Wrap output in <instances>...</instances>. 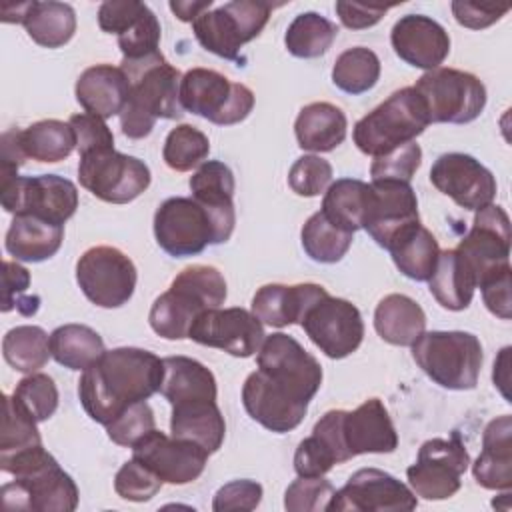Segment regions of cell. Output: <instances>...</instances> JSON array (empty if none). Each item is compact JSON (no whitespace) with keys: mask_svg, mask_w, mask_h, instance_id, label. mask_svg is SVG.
<instances>
[{"mask_svg":"<svg viewBox=\"0 0 512 512\" xmlns=\"http://www.w3.org/2000/svg\"><path fill=\"white\" fill-rule=\"evenodd\" d=\"M164 362L148 350L122 346L106 350L102 358L82 372L78 396L86 414L106 426L124 408L160 392Z\"/></svg>","mask_w":512,"mask_h":512,"instance_id":"6da1fadb","label":"cell"},{"mask_svg":"<svg viewBox=\"0 0 512 512\" xmlns=\"http://www.w3.org/2000/svg\"><path fill=\"white\" fill-rule=\"evenodd\" d=\"M120 68L130 84L128 102L120 112V128L124 136L140 140L152 132L158 118H182V74L178 68L166 62L160 50L136 60L122 58Z\"/></svg>","mask_w":512,"mask_h":512,"instance_id":"7a4b0ae2","label":"cell"},{"mask_svg":"<svg viewBox=\"0 0 512 512\" xmlns=\"http://www.w3.org/2000/svg\"><path fill=\"white\" fill-rule=\"evenodd\" d=\"M0 468L14 476L2 486V502L8 510L72 512L78 506V488L56 458L36 446L0 460Z\"/></svg>","mask_w":512,"mask_h":512,"instance_id":"3957f363","label":"cell"},{"mask_svg":"<svg viewBox=\"0 0 512 512\" xmlns=\"http://www.w3.org/2000/svg\"><path fill=\"white\" fill-rule=\"evenodd\" d=\"M226 280L218 268L194 264L184 268L160 294L148 314L150 328L166 340H184L194 320L226 300Z\"/></svg>","mask_w":512,"mask_h":512,"instance_id":"277c9868","label":"cell"},{"mask_svg":"<svg viewBox=\"0 0 512 512\" xmlns=\"http://www.w3.org/2000/svg\"><path fill=\"white\" fill-rule=\"evenodd\" d=\"M312 434L330 450L336 464L358 454L394 452L398 446L396 428L380 398H368L352 412L328 410Z\"/></svg>","mask_w":512,"mask_h":512,"instance_id":"5b68a950","label":"cell"},{"mask_svg":"<svg viewBox=\"0 0 512 512\" xmlns=\"http://www.w3.org/2000/svg\"><path fill=\"white\" fill-rule=\"evenodd\" d=\"M428 124L422 98L414 86H406L392 92L380 106L360 118L352 130V138L362 154L378 158L414 142Z\"/></svg>","mask_w":512,"mask_h":512,"instance_id":"8992f818","label":"cell"},{"mask_svg":"<svg viewBox=\"0 0 512 512\" xmlns=\"http://www.w3.org/2000/svg\"><path fill=\"white\" fill-rule=\"evenodd\" d=\"M412 358L422 372L442 388L472 390L482 368L478 336L462 330H432L412 344Z\"/></svg>","mask_w":512,"mask_h":512,"instance_id":"52a82bcc","label":"cell"},{"mask_svg":"<svg viewBox=\"0 0 512 512\" xmlns=\"http://www.w3.org/2000/svg\"><path fill=\"white\" fill-rule=\"evenodd\" d=\"M272 6L262 0H232L192 22L194 36L208 52L240 62V48L266 26Z\"/></svg>","mask_w":512,"mask_h":512,"instance_id":"ba28073f","label":"cell"},{"mask_svg":"<svg viewBox=\"0 0 512 512\" xmlns=\"http://www.w3.org/2000/svg\"><path fill=\"white\" fill-rule=\"evenodd\" d=\"M182 108L218 126L242 122L254 108V92L210 68H192L180 80Z\"/></svg>","mask_w":512,"mask_h":512,"instance_id":"9c48e42d","label":"cell"},{"mask_svg":"<svg viewBox=\"0 0 512 512\" xmlns=\"http://www.w3.org/2000/svg\"><path fill=\"white\" fill-rule=\"evenodd\" d=\"M414 90L424 102L430 122L468 124L486 106V86L470 72L456 68H434L424 72Z\"/></svg>","mask_w":512,"mask_h":512,"instance_id":"30bf717a","label":"cell"},{"mask_svg":"<svg viewBox=\"0 0 512 512\" xmlns=\"http://www.w3.org/2000/svg\"><path fill=\"white\" fill-rule=\"evenodd\" d=\"M2 208L14 216L30 214L64 226L78 208L74 182L56 174L0 176Z\"/></svg>","mask_w":512,"mask_h":512,"instance_id":"8fae6325","label":"cell"},{"mask_svg":"<svg viewBox=\"0 0 512 512\" xmlns=\"http://www.w3.org/2000/svg\"><path fill=\"white\" fill-rule=\"evenodd\" d=\"M78 180L92 196L110 204H128L150 186V168L134 156L98 150L80 156Z\"/></svg>","mask_w":512,"mask_h":512,"instance_id":"7c38bea8","label":"cell"},{"mask_svg":"<svg viewBox=\"0 0 512 512\" xmlns=\"http://www.w3.org/2000/svg\"><path fill=\"white\" fill-rule=\"evenodd\" d=\"M134 262L114 246H92L76 262V282L100 308L124 306L136 288Z\"/></svg>","mask_w":512,"mask_h":512,"instance_id":"4fadbf2b","label":"cell"},{"mask_svg":"<svg viewBox=\"0 0 512 512\" xmlns=\"http://www.w3.org/2000/svg\"><path fill=\"white\" fill-rule=\"evenodd\" d=\"M470 456L460 436L430 438L406 470L412 492L424 500H446L462 486V474L468 470Z\"/></svg>","mask_w":512,"mask_h":512,"instance_id":"5bb4252c","label":"cell"},{"mask_svg":"<svg viewBox=\"0 0 512 512\" xmlns=\"http://www.w3.org/2000/svg\"><path fill=\"white\" fill-rule=\"evenodd\" d=\"M258 370L274 384L310 404L322 384L320 362L304 346L284 332L264 336L258 356Z\"/></svg>","mask_w":512,"mask_h":512,"instance_id":"9a60e30c","label":"cell"},{"mask_svg":"<svg viewBox=\"0 0 512 512\" xmlns=\"http://www.w3.org/2000/svg\"><path fill=\"white\" fill-rule=\"evenodd\" d=\"M510 218L502 206L488 204L476 210L470 232L460 240L456 252L474 276L476 288L490 276L510 266Z\"/></svg>","mask_w":512,"mask_h":512,"instance_id":"2e32d148","label":"cell"},{"mask_svg":"<svg viewBox=\"0 0 512 512\" xmlns=\"http://www.w3.org/2000/svg\"><path fill=\"white\" fill-rule=\"evenodd\" d=\"M154 236L158 246L174 258L196 256L208 244H216V230L208 210L194 198L184 196L168 198L156 208Z\"/></svg>","mask_w":512,"mask_h":512,"instance_id":"e0dca14e","label":"cell"},{"mask_svg":"<svg viewBox=\"0 0 512 512\" xmlns=\"http://www.w3.org/2000/svg\"><path fill=\"white\" fill-rule=\"evenodd\" d=\"M300 326L308 334V338L334 360L346 358L358 350L364 338V322L360 310L344 298L322 296L314 302Z\"/></svg>","mask_w":512,"mask_h":512,"instance_id":"ac0fdd59","label":"cell"},{"mask_svg":"<svg viewBox=\"0 0 512 512\" xmlns=\"http://www.w3.org/2000/svg\"><path fill=\"white\" fill-rule=\"evenodd\" d=\"M416 506V494L396 476L378 468H360L334 492L328 512H402Z\"/></svg>","mask_w":512,"mask_h":512,"instance_id":"d6986e66","label":"cell"},{"mask_svg":"<svg viewBox=\"0 0 512 512\" xmlns=\"http://www.w3.org/2000/svg\"><path fill=\"white\" fill-rule=\"evenodd\" d=\"M372 194L362 228L380 246H390L412 226L420 224L416 192L408 182L372 180Z\"/></svg>","mask_w":512,"mask_h":512,"instance_id":"ffe728a7","label":"cell"},{"mask_svg":"<svg viewBox=\"0 0 512 512\" xmlns=\"http://www.w3.org/2000/svg\"><path fill=\"white\" fill-rule=\"evenodd\" d=\"M208 456L210 452L200 444L166 436L156 428L132 446V458L148 466L162 482L168 484L194 482L204 472Z\"/></svg>","mask_w":512,"mask_h":512,"instance_id":"44dd1931","label":"cell"},{"mask_svg":"<svg viewBox=\"0 0 512 512\" xmlns=\"http://www.w3.org/2000/svg\"><path fill=\"white\" fill-rule=\"evenodd\" d=\"M264 336V324L244 308L204 310L188 332L190 340L236 358H248L258 352Z\"/></svg>","mask_w":512,"mask_h":512,"instance_id":"7402d4cb","label":"cell"},{"mask_svg":"<svg viewBox=\"0 0 512 512\" xmlns=\"http://www.w3.org/2000/svg\"><path fill=\"white\" fill-rule=\"evenodd\" d=\"M430 182L466 210H480L492 204L496 196L494 174L480 160L464 152L438 156L430 168Z\"/></svg>","mask_w":512,"mask_h":512,"instance_id":"603a6c76","label":"cell"},{"mask_svg":"<svg viewBox=\"0 0 512 512\" xmlns=\"http://www.w3.org/2000/svg\"><path fill=\"white\" fill-rule=\"evenodd\" d=\"M242 404L252 420L276 434L300 426L308 412V402L276 386L260 370L248 374L242 386Z\"/></svg>","mask_w":512,"mask_h":512,"instance_id":"cb8c5ba5","label":"cell"},{"mask_svg":"<svg viewBox=\"0 0 512 512\" xmlns=\"http://www.w3.org/2000/svg\"><path fill=\"white\" fill-rule=\"evenodd\" d=\"M390 42L400 60L426 72L440 68L450 54V36L446 28L424 14L402 16L392 26Z\"/></svg>","mask_w":512,"mask_h":512,"instance_id":"d4e9b609","label":"cell"},{"mask_svg":"<svg viewBox=\"0 0 512 512\" xmlns=\"http://www.w3.org/2000/svg\"><path fill=\"white\" fill-rule=\"evenodd\" d=\"M192 198L208 210L214 230L216 244L230 240L236 224L234 212V174L220 160H206L190 176Z\"/></svg>","mask_w":512,"mask_h":512,"instance_id":"484cf974","label":"cell"},{"mask_svg":"<svg viewBox=\"0 0 512 512\" xmlns=\"http://www.w3.org/2000/svg\"><path fill=\"white\" fill-rule=\"evenodd\" d=\"M326 288L320 284H266L256 290L252 298V314L268 326L284 328L288 324H300L306 310L326 296Z\"/></svg>","mask_w":512,"mask_h":512,"instance_id":"4316f807","label":"cell"},{"mask_svg":"<svg viewBox=\"0 0 512 512\" xmlns=\"http://www.w3.org/2000/svg\"><path fill=\"white\" fill-rule=\"evenodd\" d=\"M78 104L98 118L120 116L130 96V84L120 66L96 64L86 68L74 86Z\"/></svg>","mask_w":512,"mask_h":512,"instance_id":"83f0119b","label":"cell"},{"mask_svg":"<svg viewBox=\"0 0 512 512\" xmlns=\"http://www.w3.org/2000/svg\"><path fill=\"white\" fill-rule=\"evenodd\" d=\"M474 480L486 490L512 488V418L508 414L488 422L482 452L472 464Z\"/></svg>","mask_w":512,"mask_h":512,"instance_id":"f1b7e54d","label":"cell"},{"mask_svg":"<svg viewBox=\"0 0 512 512\" xmlns=\"http://www.w3.org/2000/svg\"><path fill=\"white\" fill-rule=\"evenodd\" d=\"M64 240V226L44 218L18 214L6 232V252L16 262H44L52 258Z\"/></svg>","mask_w":512,"mask_h":512,"instance_id":"f546056e","label":"cell"},{"mask_svg":"<svg viewBox=\"0 0 512 512\" xmlns=\"http://www.w3.org/2000/svg\"><path fill=\"white\" fill-rule=\"evenodd\" d=\"M160 394L170 406L216 400V378L198 360L188 356H166Z\"/></svg>","mask_w":512,"mask_h":512,"instance_id":"4dcf8cb0","label":"cell"},{"mask_svg":"<svg viewBox=\"0 0 512 512\" xmlns=\"http://www.w3.org/2000/svg\"><path fill=\"white\" fill-rule=\"evenodd\" d=\"M346 114L330 102L306 104L294 122L298 146L310 152H330L346 138Z\"/></svg>","mask_w":512,"mask_h":512,"instance_id":"1f68e13d","label":"cell"},{"mask_svg":"<svg viewBox=\"0 0 512 512\" xmlns=\"http://www.w3.org/2000/svg\"><path fill=\"white\" fill-rule=\"evenodd\" d=\"M374 328L388 344L412 346L426 330V314L410 296L388 294L374 310Z\"/></svg>","mask_w":512,"mask_h":512,"instance_id":"d6a6232c","label":"cell"},{"mask_svg":"<svg viewBox=\"0 0 512 512\" xmlns=\"http://www.w3.org/2000/svg\"><path fill=\"white\" fill-rule=\"evenodd\" d=\"M170 432L174 438L192 440L212 454L224 442L226 422L216 400L190 402L172 406Z\"/></svg>","mask_w":512,"mask_h":512,"instance_id":"836d02e7","label":"cell"},{"mask_svg":"<svg viewBox=\"0 0 512 512\" xmlns=\"http://www.w3.org/2000/svg\"><path fill=\"white\" fill-rule=\"evenodd\" d=\"M22 24L28 36L44 48L68 44L76 32V12L64 2H28Z\"/></svg>","mask_w":512,"mask_h":512,"instance_id":"e575fe53","label":"cell"},{"mask_svg":"<svg viewBox=\"0 0 512 512\" xmlns=\"http://www.w3.org/2000/svg\"><path fill=\"white\" fill-rule=\"evenodd\" d=\"M428 286L436 302L442 308L454 312L468 308L476 290L474 276L466 268L456 248L440 252L436 268L428 278Z\"/></svg>","mask_w":512,"mask_h":512,"instance_id":"d590c367","label":"cell"},{"mask_svg":"<svg viewBox=\"0 0 512 512\" xmlns=\"http://www.w3.org/2000/svg\"><path fill=\"white\" fill-rule=\"evenodd\" d=\"M372 186L356 178H340L332 182L322 198L320 212L338 228L356 232L362 228Z\"/></svg>","mask_w":512,"mask_h":512,"instance_id":"8d00e7d4","label":"cell"},{"mask_svg":"<svg viewBox=\"0 0 512 512\" xmlns=\"http://www.w3.org/2000/svg\"><path fill=\"white\" fill-rule=\"evenodd\" d=\"M52 358L70 370H88L94 366L104 350L102 336L86 324H64L50 334Z\"/></svg>","mask_w":512,"mask_h":512,"instance_id":"74e56055","label":"cell"},{"mask_svg":"<svg viewBox=\"0 0 512 512\" xmlns=\"http://www.w3.org/2000/svg\"><path fill=\"white\" fill-rule=\"evenodd\" d=\"M396 268L416 282H426L438 262L440 246L428 228L422 224L412 226L404 232L388 250Z\"/></svg>","mask_w":512,"mask_h":512,"instance_id":"f35d334b","label":"cell"},{"mask_svg":"<svg viewBox=\"0 0 512 512\" xmlns=\"http://www.w3.org/2000/svg\"><path fill=\"white\" fill-rule=\"evenodd\" d=\"M20 146L26 158L36 162H60L76 148V136L68 122L62 120H38L20 130Z\"/></svg>","mask_w":512,"mask_h":512,"instance_id":"ab89813d","label":"cell"},{"mask_svg":"<svg viewBox=\"0 0 512 512\" xmlns=\"http://www.w3.org/2000/svg\"><path fill=\"white\" fill-rule=\"evenodd\" d=\"M2 354L14 370L32 374L40 370L52 356L50 336L44 328L34 324L16 326L2 338Z\"/></svg>","mask_w":512,"mask_h":512,"instance_id":"60d3db41","label":"cell"},{"mask_svg":"<svg viewBox=\"0 0 512 512\" xmlns=\"http://www.w3.org/2000/svg\"><path fill=\"white\" fill-rule=\"evenodd\" d=\"M336 36L338 26L334 22L318 12H302L290 22L284 44L296 58H318L328 52Z\"/></svg>","mask_w":512,"mask_h":512,"instance_id":"b9f144b4","label":"cell"},{"mask_svg":"<svg viewBox=\"0 0 512 512\" xmlns=\"http://www.w3.org/2000/svg\"><path fill=\"white\" fill-rule=\"evenodd\" d=\"M304 252L320 264L340 262L352 246V232L334 226L320 210L314 212L300 232Z\"/></svg>","mask_w":512,"mask_h":512,"instance_id":"7bdbcfd3","label":"cell"},{"mask_svg":"<svg viewBox=\"0 0 512 512\" xmlns=\"http://www.w3.org/2000/svg\"><path fill=\"white\" fill-rule=\"evenodd\" d=\"M380 78V58L374 50L354 46L344 50L332 66V82L346 94L358 96L376 86Z\"/></svg>","mask_w":512,"mask_h":512,"instance_id":"ee69618b","label":"cell"},{"mask_svg":"<svg viewBox=\"0 0 512 512\" xmlns=\"http://www.w3.org/2000/svg\"><path fill=\"white\" fill-rule=\"evenodd\" d=\"M210 152L208 136L192 124H178L164 140L162 158L168 168L176 172H188L206 162Z\"/></svg>","mask_w":512,"mask_h":512,"instance_id":"f6af8a7d","label":"cell"},{"mask_svg":"<svg viewBox=\"0 0 512 512\" xmlns=\"http://www.w3.org/2000/svg\"><path fill=\"white\" fill-rule=\"evenodd\" d=\"M36 420L14 400V396H4V418L0 434V460L10 458L18 452L42 446Z\"/></svg>","mask_w":512,"mask_h":512,"instance_id":"bcb514c9","label":"cell"},{"mask_svg":"<svg viewBox=\"0 0 512 512\" xmlns=\"http://www.w3.org/2000/svg\"><path fill=\"white\" fill-rule=\"evenodd\" d=\"M14 400L36 420H48L58 408V388L48 374L32 372L14 388Z\"/></svg>","mask_w":512,"mask_h":512,"instance_id":"7dc6e473","label":"cell"},{"mask_svg":"<svg viewBox=\"0 0 512 512\" xmlns=\"http://www.w3.org/2000/svg\"><path fill=\"white\" fill-rule=\"evenodd\" d=\"M160 22L156 14L144 4L136 18L118 34V46L122 50V58L136 60L158 52L160 44Z\"/></svg>","mask_w":512,"mask_h":512,"instance_id":"c3c4849f","label":"cell"},{"mask_svg":"<svg viewBox=\"0 0 512 512\" xmlns=\"http://www.w3.org/2000/svg\"><path fill=\"white\" fill-rule=\"evenodd\" d=\"M332 482L322 476H298L284 494L288 512H324L334 496Z\"/></svg>","mask_w":512,"mask_h":512,"instance_id":"681fc988","label":"cell"},{"mask_svg":"<svg viewBox=\"0 0 512 512\" xmlns=\"http://www.w3.org/2000/svg\"><path fill=\"white\" fill-rule=\"evenodd\" d=\"M332 164L316 154H304L296 158L288 172V186L294 194L312 198L328 190L332 184Z\"/></svg>","mask_w":512,"mask_h":512,"instance_id":"f907efd6","label":"cell"},{"mask_svg":"<svg viewBox=\"0 0 512 512\" xmlns=\"http://www.w3.org/2000/svg\"><path fill=\"white\" fill-rule=\"evenodd\" d=\"M154 428V412L146 400L130 404L110 424H106L108 438L124 448H132L142 436H146Z\"/></svg>","mask_w":512,"mask_h":512,"instance_id":"816d5d0a","label":"cell"},{"mask_svg":"<svg viewBox=\"0 0 512 512\" xmlns=\"http://www.w3.org/2000/svg\"><path fill=\"white\" fill-rule=\"evenodd\" d=\"M162 484L164 482L136 458L124 462L114 476L116 494L122 500H130V502H146L154 498L160 492Z\"/></svg>","mask_w":512,"mask_h":512,"instance_id":"f5cc1de1","label":"cell"},{"mask_svg":"<svg viewBox=\"0 0 512 512\" xmlns=\"http://www.w3.org/2000/svg\"><path fill=\"white\" fill-rule=\"evenodd\" d=\"M422 164V148L416 142H408L384 156L374 158L370 166L372 180H394L408 182Z\"/></svg>","mask_w":512,"mask_h":512,"instance_id":"db71d44e","label":"cell"},{"mask_svg":"<svg viewBox=\"0 0 512 512\" xmlns=\"http://www.w3.org/2000/svg\"><path fill=\"white\" fill-rule=\"evenodd\" d=\"M68 124L74 130L76 150H78L80 156L90 154V152H98V150L114 148V134L106 126L104 118L82 112V114L70 116Z\"/></svg>","mask_w":512,"mask_h":512,"instance_id":"11a10c76","label":"cell"},{"mask_svg":"<svg viewBox=\"0 0 512 512\" xmlns=\"http://www.w3.org/2000/svg\"><path fill=\"white\" fill-rule=\"evenodd\" d=\"M262 500V486L254 480H232L218 488L212 500L214 512L254 510Z\"/></svg>","mask_w":512,"mask_h":512,"instance_id":"9f6ffc18","label":"cell"},{"mask_svg":"<svg viewBox=\"0 0 512 512\" xmlns=\"http://www.w3.org/2000/svg\"><path fill=\"white\" fill-rule=\"evenodd\" d=\"M334 464V456L314 434L304 438L294 452V470L298 476H324Z\"/></svg>","mask_w":512,"mask_h":512,"instance_id":"6f0895ef","label":"cell"},{"mask_svg":"<svg viewBox=\"0 0 512 512\" xmlns=\"http://www.w3.org/2000/svg\"><path fill=\"white\" fill-rule=\"evenodd\" d=\"M510 6L506 4H480V2H452V14L456 22L470 30H482L498 22L504 14H508Z\"/></svg>","mask_w":512,"mask_h":512,"instance_id":"680465c9","label":"cell"},{"mask_svg":"<svg viewBox=\"0 0 512 512\" xmlns=\"http://www.w3.org/2000/svg\"><path fill=\"white\" fill-rule=\"evenodd\" d=\"M510 276H512V268H504L502 272L490 276L488 280H484L478 288L482 290V300L486 304V308L502 318V320H510L512 316V300H510Z\"/></svg>","mask_w":512,"mask_h":512,"instance_id":"91938a15","label":"cell"},{"mask_svg":"<svg viewBox=\"0 0 512 512\" xmlns=\"http://www.w3.org/2000/svg\"><path fill=\"white\" fill-rule=\"evenodd\" d=\"M392 6H374L360 2H336V12L340 22L350 30H364L382 20V16Z\"/></svg>","mask_w":512,"mask_h":512,"instance_id":"94428289","label":"cell"},{"mask_svg":"<svg viewBox=\"0 0 512 512\" xmlns=\"http://www.w3.org/2000/svg\"><path fill=\"white\" fill-rule=\"evenodd\" d=\"M30 286V272L18 262L4 260L2 264V312L16 308L20 294Z\"/></svg>","mask_w":512,"mask_h":512,"instance_id":"6125c7cd","label":"cell"},{"mask_svg":"<svg viewBox=\"0 0 512 512\" xmlns=\"http://www.w3.org/2000/svg\"><path fill=\"white\" fill-rule=\"evenodd\" d=\"M212 6V0H200V2H190V0H176L170 2V10L176 14L178 20L182 22H194L198 16H202L204 12H208V8Z\"/></svg>","mask_w":512,"mask_h":512,"instance_id":"be15d7a7","label":"cell"}]
</instances>
